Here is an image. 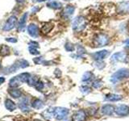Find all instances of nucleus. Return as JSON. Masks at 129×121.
Instances as JSON below:
<instances>
[{
  "mask_svg": "<svg viewBox=\"0 0 129 121\" xmlns=\"http://www.w3.org/2000/svg\"><path fill=\"white\" fill-rule=\"evenodd\" d=\"M129 78V70L128 69H120L112 74L111 78V82L113 83H116L119 81Z\"/></svg>",
  "mask_w": 129,
  "mask_h": 121,
  "instance_id": "nucleus-1",
  "label": "nucleus"
},
{
  "mask_svg": "<svg viewBox=\"0 0 129 121\" xmlns=\"http://www.w3.org/2000/svg\"><path fill=\"white\" fill-rule=\"evenodd\" d=\"M86 25V21L83 16H78L76 17L73 22V30L74 32H81L82 31Z\"/></svg>",
  "mask_w": 129,
  "mask_h": 121,
  "instance_id": "nucleus-2",
  "label": "nucleus"
},
{
  "mask_svg": "<svg viewBox=\"0 0 129 121\" xmlns=\"http://www.w3.org/2000/svg\"><path fill=\"white\" fill-rule=\"evenodd\" d=\"M69 114V110L67 108L64 107H55L52 110V115L57 120H62L64 118H66V116Z\"/></svg>",
  "mask_w": 129,
  "mask_h": 121,
  "instance_id": "nucleus-3",
  "label": "nucleus"
},
{
  "mask_svg": "<svg viewBox=\"0 0 129 121\" xmlns=\"http://www.w3.org/2000/svg\"><path fill=\"white\" fill-rule=\"evenodd\" d=\"M108 41H109L108 36L105 34L100 33V34H98L94 37V44L95 47H103V46L107 45Z\"/></svg>",
  "mask_w": 129,
  "mask_h": 121,
  "instance_id": "nucleus-4",
  "label": "nucleus"
},
{
  "mask_svg": "<svg viewBox=\"0 0 129 121\" xmlns=\"http://www.w3.org/2000/svg\"><path fill=\"white\" fill-rule=\"evenodd\" d=\"M16 23H17V18H16V16L15 15L10 16L7 20V22L5 23V24H4L3 30L6 32L12 30L16 26Z\"/></svg>",
  "mask_w": 129,
  "mask_h": 121,
  "instance_id": "nucleus-5",
  "label": "nucleus"
},
{
  "mask_svg": "<svg viewBox=\"0 0 129 121\" xmlns=\"http://www.w3.org/2000/svg\"><path fill=\"white\" fill-rule=\"evenodd\" d=\"M116 11L118 14L125 15L129 13V2L124 1L119 3L116 7Z\"/></svg>",
  "mask_w": 129,
  "mask_h": 121,
  "instance_id": "nucleus-6",
  "label": "nucleus"
},
{
  "mask_svg": "<svg viewBox=\"0 0 129 121\" xmlns=\"http://www.w3.org/2000/svg\"><path fill=\"white\" fill-rule=\"evenodd\" d=\"M115 111L116 114L120 116H126L129 114V107L127 105L121 104L117 106L116 108H115Z\"/></svg>",
  "mask_w": 129,
  "mask_h": 121,
  "instance_id": "nucleus-7",
  "label": "nucleus"
},
{
  "mask_svg": "<svg viewBox=\"0 0 129 121\" xmlns=\"http://www.w3.org/2000/svg\"><path fill=\"white\" fill-rule=\"evenodd\" d=\"M111 62H127V55L125 52H116V53L113 54L111 58Z\"/></svg>",
  "mask_w": 129,
  "mask_h": 121,
  "instance_id": "nucleus-8",
  "label": "nucleus"
},
{
  "mask_svg": "<svg viewBox=\"0 0 129 121\" xmlns=\"http://www.w3.org/2000/svg\"><path fill=\"white\" fill-rule=\"evenodd\" d=\"M86 114L82 110L76 111L72 117V121H86Z\"/></svg>",
  "mask_w": 129,
  "mask_h": 121,
  "instance_id": "nucleus-9",
  "label": "nucleus"
},
{
  "mask_svg": "<svg viewBox=\"0 0 129 121\" xmlns=\"http://www.w3.org/2000/svg\"><path fill=\"white\" fill-rule=\"evenodd\" d=\"M27 32L31 37L36 38L39 35V28L34 23H30L27 26Z\"/></svg>",
  "mask_w": 129,
  "mask_h": 121,
  "instance_id": "nucleus-10",
  "label": "nucleus"
},
{
  "mask_svg": "<svg viewBox=\"0 0 129 121\" xmlns=\"http://www.w3.org/2000/svg\"><path fill=\"white\" fill-rule=\"evenodd\" d=\"M19 107L23 112L29 111V105H28V99L27 97H23L19 102Z\"/></svg>",
  "mask_w": 129,
  "mask_h": 121,
  "instance_id": "nucleus-11",
  "label": "nucleus"
},
{
  "mask_svg": "<svg viewBox=\"0 0 129 121\" xmlns=\"http://www.w3.org/2000/svg\"><path fill=\"white\" fill-rule=\"evenodd\" d=\"M27 16H28L27 12H25V13L21 16V18H20L19 21L18 23V31L19 32H22L24 30V28H25V26H26Z\"/></svg>",
  "mask_w": 129,
  "mask_h": 121,
  "instance_id": "nucleus-12",
  "label": "nucleus"
},
{
  "mask_svg": "<svg viewBox=\"0 0 129 121\" xmlns=\"http://www.w3.org/2000/svg\"><path fill=\"white\" fill-rule=\"evenodd\" d=\"M75 11V7L74 6L72 5H68L66 6V7H64V9L62 12V16L64 18H70L71 17V16L73 15V14H74V12Z\"/></svg>",
  "mask_w": 129,
  "mask_h": 121,
  "instance_id": "nucleus-13",
  "label": "nucleus"
},
{
  "mask_svg": "<svg viewBox=\"0 0 129 121\" xmlns=\"http://www.w3.org/2000/svg\"><path fill=\"white\" fill-rule=\"evenodd\" d=\"M101 111L105 115H111L115 111V107L111 104H106L103 106L102 109H101Z\"/></svg>",
  "mask_w": 129,
  "mask_h": 121,
  "instance_id": "nucleus-14",
  "label": "nucleus"
},
{
  "mask_svg": "<svg viewBox=\"0 0 129 121\" xmlns=\"http://www.w3.org/2000/svg\"><path fill=\"white\" fill-rule=\"evenodd\" d=\"M109 54V52L107 50H101L99 52H96L95 53L93 54V57L95 60H102L105 57H107Z\"/></svg>",
  "mask_w": 129,
  "mask_h": 121,
  "instance_id": "nucleus-15",
  "label": "nucleus"
},
{
  "mask_svg": "<svg viewBox=\"0 0 129 121\" xmlns=\"http://www.w3.org/2000/svg\"><path fill=\"white\" fill-rule=\"evenodd\" d=\"M53 27H54V24L52 23H47L44 24V25H43L40 31H41L43 34H48V32H50L52 30Z\"/></svg>",
  "mask_w": 129,
  "mask_h": 121,
  "instance_id": "nucleus-16",
  "label": "nucleus"
},
{
  "mask_svg": "<svg viewBox=\"0 0 129 121\" xmlns=\"http://www.w3.org/2000/svg\"><path fill=\"white\" fill-rule=\"evenodd\" d=\"M121 99H122V96L116 94H108L106 95V98H105V100L111 101V102H116V101Z\"/></svg>",
  "mask_w": 129,
  "mask_h": 121,
  "instance_id": "nucleus-17",
  "label": "nucleus"
},
{
  "mask_svg": "<svg viewBox=\"0 0 129 121\" xmlns=\"http://www.w3.org/2000/svg\"><path fill=\"white\" fill-rule=\"evenodd\" d=\"M21 83H22V82L20 81V79H19V77H18V76H15V77H14V78H12L10 80V82H9V86H10V87H11V88H15V87L19 86Z\"/></svg>",
  "mask_w": 129,
  "mask_h": 121,
  "instance_id": "nucleus-18",
  "label": "nucleus"
},
{
  "mask_svg": "<svg viewBox=\"0 0 129 121\" xmlns=\"http://www.w3.org/2000/svg\"><path fill=\"white\" fill-rule=\"evenodd\" d=\"M47 7L51 8V9L58 10V9H60V8H61L62 4H61V3H60L58 1H51L47 3Z\"/></svg>",
  "mask_w": 129,
  "mask_h": 121,
  "instance_id": "nucleus-19",
  "label": "nucleus"
},
{
  "mask_svg": "<svg viewBox=\"0 0 129 121\" xmlns=\"http://www.w3.org/2000/svg\"><path fill=\"white\" fill-rule=\"evenodd\" d=\"M5 107L8 111H13L16 109V105L15 103L11 99H7L5 101Z\"/></svg>",
  "mask_w": 129,
  "mask_h": 121,
  "instance_id": "nucleus-20",
  "label": "nucleus"
},
{
  "mask_svg": "<svg viewBox=\"0 0 129 121\" xmlns=\"http://www.w3.org/2000/svg\"><path fill=\"white\" fill-rule=\"evenodd\" d=\"M8 93H9V95L12 97V98L18 99L19 97H21V92H20V90H18V89L11 88L8 90Z\"/></svg>",
  "mask_w": 129,
  "mask_h": 121,
  "instance_id": "nucleus-21",
  "label": "nucleus"
},
{
  "mask_svg": "<svg viewBox=\"0 0 129 121\" xmlns=\"http://www.w3.org/2000/svg\"><path fill=\"white\" fill-rule=\"evenodd\" d=\"M10 54V48L6 44H3L0 47V56H6Z\"/></svg>",
  "mask_w": 129,
  "mask_h": 121,
  "instance_id": "nucleus-22",
  "label": "nucleus"
},
{
  "mask_svg": "<svg viewBox=\"0 0 129 121\" xmlns=\"http://www.w3.org/2000/svg\"><path fill=\"white\" fill-rule=\"evenodd\" d=\"M31 107L35 108V109H40L44 107V103L40 99H36L32 101V103H31Z\"/></svg>",
  "mask_w": 129,
  "mask_h": 121,
  "instance_id": "nucleus-23",
  "label": "nucleus"
},
{
  "mask_svg": "<svg viewBox=\"0 0 129 121\" xmlns=\"http://www.w3.org/2000/svg\"><path fill=\"white\" fill-rule=\"evenodd\" d=\"M15 64L19 68H22V69H24L27 66H29V63H28V62L26 60H24V59H21V60H17V62H15Z\"/></svg>",
  "mask_w": 129,
  "mask_h": 121,
  "instance_id": "nucleus-24",
  "label": "nucleus"
},
{
  "mask_svg": "<svg viewBox=\"0 0 129 121\" xmlns=\"http://www.w3.org/2000/svg\"><path fill=\"white\" fill-rule=\"evenodd\" d=\"M30 76H31V75H30L29 74H28V73H22V74H20L18 75V77L19 78L20 81L22 82V83L27 82Z\"/></svg>",
  "mask_w": 129,
  "mask_h": 121,
  "instance_id": "nucleus-25",
  "label": "nucleus"
},
{
  "mask_svg": "<svg viewBox=\"0 0 129 121\" xmlns=\"http://www.w3.org/2000/svg\"><path fill=\"white\" fill-rule=\"evenodd\" d=\"M93 77H94V74H93L91 72L88 71V72H86L83 74L82 80L83 81V82H88V81H90L93 78Z\"/></svg>",
  "mask_w": 129,
  "mask_h": 121,
  "instance_id": "nucleus-26",
  "label": "nucleus"
},
{
  "mask_svg": "<svg viewBox=\"0 0 129 121\" xmlns=\"http://www.w3.org/2000/svg\"><path fill=\"white\" fill-rule=\"evenodd\" d=\"M38 82V79L36 78V77H31L30 76L29 78H28L27 83L31 86H35V85L36 84V82Z\"/></svg>",
  "mask_w": 129,
  "mask_h": 121,
  "instance_id": "nucleus-27",
  "label": "nucleus"
},
{
  "mask_svg": "<svg viewBox=\"0 0 129 121\" xmlns=\"http://www.w3.org/2000/svg\"><path fill=\"white\" fill-rule=\"evenodd\" d=\"M64 48L66 49V51H68V52H73L74 50V45L72 43H70V42H66V45H64Z\"/></svg>",
  "mask_w": 129,
  "mask_h": 121,
  "instance_id": "nucleus-28",
  "label": "nucleus"
},
{
  "mask_svg": "<svg viewBox=\"0 0 129 121\" xmlns=\"http://www.w3.org/2000/svg\"><path fill=\"white\" fill-rule=\"evenodd\" d=\"M35 88H36V90H38V91H40L41 90H43V88H44V83H43V82L38 80V82H36V84L35 85Z\"/></svg>",
  "mask_w": 129,
  "mask_h": 121,
  "instance_id": "nucleus-29",
  "label": "nucleus"
},
{
  "mask_svg": "<svg viewBox=\"0 0 129 121\" xmlns=\"http://www.w3.org/2000/svg\"><path fill=\"white\" fill-rule=\"evenodd\" d=\"M103 86V82L101 80H95L94 82H93V87L95 89H99Z\"/></svg>",
  "mask_w": 129,
  "mask_h": 121,
  "instance_id": "nucleus-30",
  "label": "nucleus"
},
{
  "mask_svg": "<svg viewBox=\"0 0 129 121\" xmlns=\"http://www.w3.org/2000/svg\"><path fill=\"white\" fill-rule=\"evenodd\" d=\"M28 49H29V52L31 55H39L40 54V52L36 49V48H35V47L29 46Z\"/></svg>",
  "mask_w": 129,
  "mask_h": 121,
  "instance_id": "nucleus-31",
  "label": "nucleus"
},
{
  "mask_svg": "<svg viewBox=\"0 0 129 121\" xmlns=\"http://www.w3.org/2000/svg\"><path fill=\"white\" fill-rule=\"evenodd\" d=\"M86 53V50H85V48L82 46L78 45V56H82L83 54Z\"/></svg>",
  "mask_w": 129,
  "mask_h": 121,
  "instance_id": "nucleus-32",
  "label": "nucleus"
},
{
  "mask_svg": "<svg viewBox=\"0 0 129 121\" xmlns=\"http://www.w3.org/2000/svg\"><path fill=\"white\" fill-rule=\"evenodd\" d=\"M81 90H82V92L85 93V94H87V93H90V89L88 86H82L81 87Z\"/></svg>",
  "mask_w": 129,
  "mask_h": 121,
  "instance_id": "nucleus-33",
  "label": "nucleus"
},
{
  "mask_svg": "<svg viewBox=\"0 0 129 121\" xmlns=\"http://www.w3.org/2000/svg\"><path fill=\"white\" fill-rule=\"evenodd\" d=\"M96 64H95V66L98 67L99 69H103L104 66H105V65L103 62H101V60H96Z\"/></svg>",
  "mask_w": 129,
  "mask_h": 121,
  "instance_id": "nucleus-34",
  "label": "nucleus"
},
{
  "mask_svg": "<svg viewBox=\"0 0 129 121\" xmlns=\"http://www.w3.org/2000/svg\"><path fill=\"white\" fill-rule=\"evenodd\" d=\"M6 41L10 43H16L17 42V39L15 37H9V38H6Z\"/></svg>",
  "mask_w": 129,
  "mask_h": 121,
  "instance_id": "nucleus-35",
  "label": "nucleus"
},
{
  "mask_svg": "<svg viewBox=\"0 0 129 121\" xmlns=\"http://www.w3.org/2000/svg\"><path fill=\"white\" fill-rule=\"evenodd\" d=\"M28 45L31 46V47H35V48H38L39 47V44L37 42H35V41H30Z\"/></svg>",
  "mask_w": 129,
  "mask_h": 121,
  "instance_id": "nucleus-36",
  "label": "nucleus"
},
{
  "mask_svg": "<svg viewBox=\"0 0 129 121\" xmlns=\"http://www.w3.org/2000/svg\"><path fill=\"white\" fill-rule=\"evenodd\" d=\"M33 62H34L36 64H40V62H41V57H36V58H34V59H33Z\"/></svg>",
  "mask_w": 129,
  "mask_h": 121,
  "instance_id": "nucleus-37",
  "label": "nucleus"
},
{
  "mask_svg": "<svg viewBox=\"0 0 129 121\" xmlns=\"http://www.w3.org/2000/svg\"><path fill=\"white\" fill-rule=\"evenodd\" d=\"M4 82H5V78H3V77H0V85L3 84Z\"/></svg>",
  "mask_w": 129,
  "mask_h": 121,
  "instance_id": "nucleus-38",
  "label": "nucleus"
},
{
  "mask_svg": "<svg viewBox=\"0 0 129 121\" xmlns=\"http://www.w3.org/2000/svg\"><path fill=\"white\" fill-rule=\"evenodd\" d=\"M16 2L19 4H23L24 2H25V0H16Z\"/></svg>",
  "mask_w": 129,
  "mask_h": 121,
  "instance_id": "nucleus-39",
  "label": "nucleus"
},
{
  "mask_svg": "<svg viewBox=\"0 0 129 121\" xmlns=\"http://www.w3.org/2000/svg\"><path fill=\"white\" fill-rule=\"evenodd\" d=\"M124 44H126V46H129V39L127 40H125V41H124Z\"/></svg>",
  "mask_w": 129,
  "mask_h": 121,
  "instance_id": "nucleus-40",
  "label": "nucleus"
},
{
  "mask_svg": "<svg viewBox=\"0 0 129 121\" xmlns=\"http://www.w3.org/2000/svg\"><path fill=\"white\" fill-rule=\"evenodd\" d=\"M38 2H44V1H45V0H37Z\"/></svg>",
  "mask_w": 129,
  "mask_h": 121,
  "instance_id": "nucleus-41",
  "label": "nucleus"
},
{
  "mask_svg": "<svg viewBox=\"0 0 129 121\" xmlns=\"http://www.w3.org/2000/svg\"><path fill=\"white\" fill-rule=\"evenodd\" d=\"M1 68H2V66H1V62H0V70H1Z\"/></svg>",
  "mask_w": 129,
  "mask_h": 121,
  "instance_id": "nucleus-42",
  "label": "nucleus"
},
{
  "mask_svg": "<svg viewBox=\"0 0 129 121\" xmlns=\"http://www.w3.org/2000/svg\"><path fill=\"white\" fill-rule=\"evenodd\" d=\"M64 1H72V0H64Z\"/></svg>",
  "mask_w": 129,
  "mask_h": 121,
  "instance_id": "nucleus-43",
  "label": "nucleus"
},
{
  "mask_svg": "<svg viewBox=\"0 0 129 121\" xmlns=\"http://www.w3.org/2000/svg\"><path fill=\"white\" fill-rule=\"evenodd\" d=\"M33 1H35V0H33Z\"/></svg>",
  "mask_w": 129,
  "mask_h": 121,
  "instance_id": "nucleus-44",
  "label": "nucleus"
}]
</instances>
